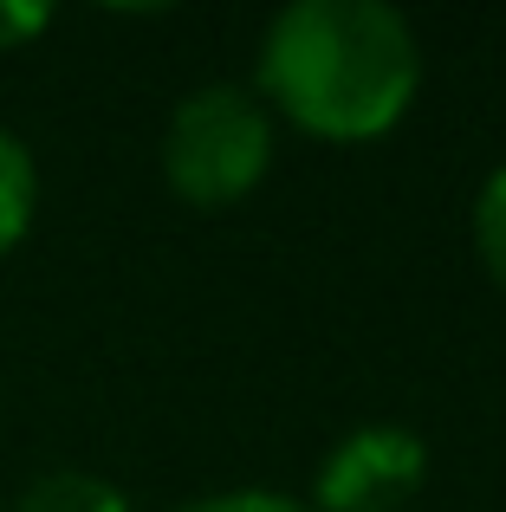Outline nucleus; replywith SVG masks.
Wrapping results in <instances>:
<instances>
[{"mask_svg":"<svg viewBox=\"0 0 506 512\" xmlns=\"http://www.w3.org/2000/svg\"><path fill=\"white\" fill-rule=\"evenodd\" d=\"M474 253H481V266L506 286V163L474 195Z\"/></svg>","mask_w":506,"mask_h":512,"instance_id":"6","label":"nucleus"},{"mask_svg":"<svg viewBox=\"0 0 506 512\" xmlns=\"http://www.w3.org/2000/svg\"><path fill=\"white\" fill-rule=\"evenodd\" d=\"M176 512H312L292 493H266V487H234V493H202V500L176 506Z\"/></svg>","mask_w":506,"mask_h":512,"instance_id":"7","label":"nucleus"},{"mask_svg":"<svg viewBox=\"0 0 506 512\" xmlns=\"http://www.w3.org/2000/svg\"><path fill=\"white\" fill-rule=\"evenodd\" d=\"M46 26H52V7H39V0H0V52H20Z\"/></svg>","mask_w":506,"mask_h":512,"instance_id":"8","label":"nucleus"},{"mask_svg":"<svg viewBox=\"0 0 506 512\" xmlns=\"http://www.w3.org/2000/svg\"><path fill=\"white\" fill-rule=\"evenodd\" d=\"M39 214V163L13 130H0V260L26 240Z\"/></svg>","mask_w":506,"mask_h":512,"instance_id":"5","label":"nucleus"},{"mask_svg":"<svg viewBox=\"0 0 506 512\" xmlns=\"http://www.w3.org/2000/svg\"><path fill=\"white\" fill-rule=\"evenodd\" d=\"M422 480H429V448L396 422H370L318 461L312 512H403Z\"/></svg>","mask_w":506,"mask_h":512,"instance_id":"3","label":"nucleus"},{"mask_svg":"<svg viewBox=\"0 0 506 512\" xmlns=\"http://www.w3.org/2000/svg\"><path fill=\"white\" fill-rule=\"evenodd\" d=\"M13 512H137L124 500V487H111L104 474H85V467H52L33 487L13 500Z\"/></svg>","mask_w":506,"mask_h":512,"instance_id":"4","label":"nucleus"},{"mask_svg":"<svg viewBox=\"0 0 506 512\" xmlns=\"http://www.w3.org/2000/svg\"><path fill=\"white\" fill-rule=\"evenodd\" d=\"M416 91V26L383 0H292L260 33L253 98L318 143L390 137Z\"/></svg>","mask_w":506,"mask_h":512,"instance_id":"1","label":"nucleus"},{"mask_svg":"<svg viewBox=\"0 0 506 512\" xmlns=\"http://www.w3.org/2000/svg\"><path fill=\"white\" fill-rule=\"evenodd\" d=\"M273 169V111L247 85H202L163 124V182L189 208H234Z\"/></svg>","mask_w":506,"mask_h":512,"instance_id":"2","label":"nucleus"}]
</instances>
